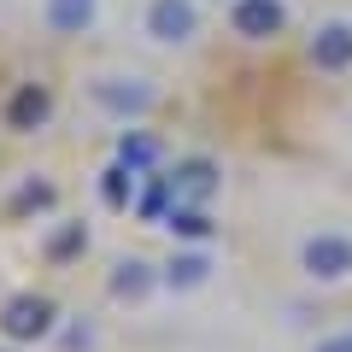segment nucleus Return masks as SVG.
<instances>
[{
  "mask_svg": "<svg viewBox=\"0 0 352 352\" xmlns=\"http://www.w3.org/2000/svg\"><path fill=\"white\" fill-rule=\"evenodd\" d=\"M53 323H59V311H53L47 294H12V300L0 305V335L18 340V346H30V340H47Z\"/></svg>",
  "mask_w": 352,
  "mask_h": 352,
  "instance_id": "nucleus-1",
  "label": "nucleus"
},
{
  "mask_svg": "<svg viewBox=\"0 0 352 352\" xmlns=\"http://www.w3.org/2000/svg\"><path fill=\"white\" fill-rule=\"evenodd\" d=\"M88 94H94V106L100 112H112V118H147L153 106H159V88L153 82H141V76H94L88 82Z\"/></svg>",
  "mask_w": 352,
  "mask_h": 352,
  "instance_id": "nucleus-2",
  "label": "nucleus"
},
{
  "mask_svg": "<svg viewBox=\"0 0 352 352\" xmlns=\"http://www.w3.org/2000/svg\"><path fill=\"white\" fill-rule=\"evenodd\" d=\"M141 30H147L159 47H182V41L200 36V6H194V0H147Z\"/></svg>",
  "mask_w": 352,
  "mask_h": 352,
  "instance_id": "nucleus-3",
  "label": "nucleus"
},
{
  "mask_svg": "<svg viewBox=\"0 0 352 352\" xmlns=\"http://www.w3.org/2000/svg\"><path fill=\"white\" fill-rule=\"evenodd\" d=\"M300 270L311 282H346L352 276V241L335 235V229H317V235L300 247Z\"/></svg>",
  "mask_w": 352,
  "mask_h": 352,
  "instance_id": "nucleus-4",
  "label": "nucleus"
},
{
  "mask_svg": "<svg viewBox=\"0 0 352 352\" xmlns=\"http://www.w3.org/2000/svg\"><path fill=\"white\" fill-rule=\"evenodd\" d=\"M229 30L247 36V41H270V36L288 30V6L282 0H235L229 6Z\"/></svg>",
  "mask_w": 352,
  "mask_h": 352,
  "instance_id": "nucleus-5",
  "label": "nucleus"
},
{
  "mask_svg": "<svg viewBox=\"0 0 352 352\" xmlns=\"http://www.w3.org/2000/svg\"><path fill=\"white\" fill-rule=\"evenodd\" d=\"M170 188H176V200H188V206H212L217 188H223V170L194 153V159H176L170 164Z\"/></svg>",
  "mask_w": 352,
  "mask_h": 352,
  "instance_id": "nucleus-6",
  "label": "nucleus"
},
{
  "mask_svg": "<svg viewBox=\"0 0 352 352\" xmlns=\"http://www.w3.org/2000/svg\"><path fill=\"white\" fill-rule=\"evenodd\" d=\"M305 59H311L317 71H346V65H352V24H346V18L317 24L311 41H305Z\"/></svg>",
  "mask_w": 352,
  "mask_h": 352,
  "instance_id": "nucleus-7",
  "label": "nucleus"
},
{
  "mask_svg": "<svg viewBox=\"0 0 352 352\" xmlns=\"http://www.w3.org/2000/svg\"><path fill=\"white\" fill-rule=\"evenodd\" d=\"M159 282H164V276L153 270L147 258H118V264H112V282H106V288H112V300H124V305H141L153 288H159Z\"/></svg>",
  "mask_w": 352,
  "mask_h": 352,
  "instance_id": "nucleus-8",
  "label": "nucleus"
},
{
  "mask_svg": "<svg viewBox=\"0 0 352 352\" xmlns=\"http://www.w3.org/2000/svg\"><path fill=\"white\" fill-rule=\"evenodd\" d=\"M47 118H53V94H47L41 82H24V88L12 94V100H6V124H12L18 135H30V129H41Z\"/></svg>",
  "mask_w": 352,
  "mask_h": 352,
  "instance_id": "nucleus-9",
  "label": "nucleus"
},
{
  "mask_svg": "<svg viewBox=\"0 0 352 352\" xmlns=\"http://www.w3.org/2000/svg\"><path fill=\"white\" fill-rule=\"evenodd\" d=\"M41 18H47L53 36H82V30H94V18H100V0H47Z\"/></svg>",
  "mask_w": 352,
  "mask_h": 352,
  "instance_id": "nucleus-10",
  "label": "nucleus"
},
{
  "mask_svg": "<svg viewBox=\"0 0 352 352\" xmlns=\"http://www.w3.org/2000/svg\"><path fill=\"white\" fill-rule=\"evenodd\" d=\"M164 229H170L176 241H212L217 235L212 212H206V206H188V200H176L170 212H164Z\"/></svg>",
  "mask_w": 352,
  "mask_h": 352,
  "instance_id": "nucleus-11",
  "label": "nucleus"
},
{
  "mask_svg": "<svg viewBox=\"0 0 352 352\" xmlns=\"http://www.w3.org/2000/svg\"><path fill=\"white\" fill-rule=\"evenodd\" d=\"M159 276H164V288L188 294V288H200V282L212 276V258H206V252H170V264H164Z\"/></svg>",
  "mask_w": 352,
  "mask_h": 352,
  "instance_id": "nucleus-12",
  "label": "nucleus"
},
{
  "mask_svg": "<svg viewBox=\"0 0 352 352\" xmlns=\"http://www.w3.org/2000/svg\"><path fill=\"white\" fill-rule=\"evenodd\" d=\"M118 164H129V170L147 176L153 164H159V135H147V129H124V135H118Z\"/></svg>",
  "mask_w": 352,
  "mask_h": 352,
  "instance_id": "nucleus-13",
  "label": "nucleus"
},
{
  "mask_svg": "<svg viewBox=\"0 0 352 352\" xmlns=\"http://www.w3.org/2000/svg\"><path fill=\"white\" fill-rule=\"evenodd\" d=\"M135 176H141V170H129V164L100 170V200L112 206V212H129V206H135Z\"/></svg>",
  "mask_w": 352,
  "mask_h": 352,
  "instance_id": "nucleus-14",
  "label": "nucleus"
},
{
  "mask_svg": "<svg viewBox=\"0 0 352 352\" xmlns=\"http://www.w3.org/2000/svg\"><path fill=\"white\" fill-rule=\"evenodd\" d=\"M176 206V188H170V176H153L147 194L135 200V217H147V223H164V212Z\"/></svg>",
  "mask_w": 352,
  "mask_h": 352,
  "instance_id": "nucleus-15",
  "label": "nucleus"
},
{
  "mask_svg": "<svg viewBox=\"0 0 352 352\" xmlns=\"http://www.w3.org/2000/svg\"><path fill=\"white\" fill-rule=\"evenodd\" d=\"M76 252H88V229H82V223H59V229L47 235V258H53V264H71Z\"/></svg>",
  "mask_w": 352,
  "mask_h": 352,
  "instance_id": "nucleus-16",
  "label": "nucleus"
},
{
  "mask_svg": "<svg viewBox=\"0 0 352 352\" xmlns=\"http://www.w3.org/2000/svg\"><path fill=\"white\" fill-rule=\"evenodd\" d=\"M47 206H53V182H24L18 200H12V212H47Z\"/></svg>",
  "mask_w": 352,
  "mask_h": 352,
  "instance_id": "nucleus-17",
  "label": "nucleus"
},
{
  "mask_svg": "<svg viewBox=\"0 0 352 352\" xmlns=\"http://www.w3.org/2000/svg\"><path fill=\"white\" fill-rule=\"evenodd\" d=\"M317 352H352V335H335V340H317Z\"/></svg>",
  "mask_w": 352,
  "mask_h": 352,
  "instance_id": "nucleus-18",
  "label": "nucleus"
}]
</instances>
